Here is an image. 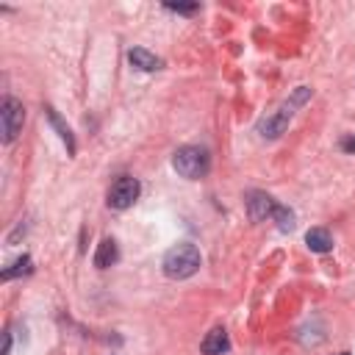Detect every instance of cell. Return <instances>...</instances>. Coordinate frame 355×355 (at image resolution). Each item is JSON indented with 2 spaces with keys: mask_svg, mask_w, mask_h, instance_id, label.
I'll return each instance as SVG.
<instances>
[{
  "mask_svg": "<svg viewBox=\"0 0 355 355\" xmlns=\"http://www.w3.org/2000/svg\"><path fill=\"white\" fill-rule=\"evenodd\" d=\"M308 100H311V89H308V86H297V89L291 92V97H288V100H283L272 114L261 116V122H258L255 133H258L261 139H266V141L280 139V136L286 133V128H288L291 116L297 114V108H300V105H305Z\"/></svg>",
  "mask_w": 355,
  "mask_h": 355,
  "instance_id": "6da1fadb",
  "label": "cell"
},
{
  "mask_svg": "<svg viewBox=\"0 0 355 355\" xmlns=\"http://www.w3.org/2000/svg\"><path fill=\"white\" fill-rule=\"evenodd\" d=\"M200 263H202L200 250L194 244H189V241H180V244H175V247H169L164 252L161 269L172 280H186V277H191L200 269Z\"/></svg>",
  "mask_w": 355,
  "mask_h": 355,
  "instance_id": "7a4b0ae2",
  "label": "cell"
},
{
  "mask_svg": "<svg viewBox=\"0 0 355 355\" xmlns=\"http://www.w3.org/2000/svg\"><path fill=\"white\" fill-rule=\"evenodd\" d=\"M172 169L186 178V180H200L208 175L211 169V155L205 147H197V144H183L172 153Z\"/></svg>",
  "mask_w": 355,
  "mask_h": 355,
  "instance_id": "3957f363",
  "label": "cell"
},
{
  "mask_svg": "<svg viewBox=\"0 0 355 355\" xmlns=\"http://www.w3.org/2000/svg\"><path fill=\"white\" fill-rule=\"evenodd\" d=\"M22 125H25V105L17 97H6L0 103V133H3V141L11 144L22 133Z\"/></svg>",
  "mask_w": 355,
  "mask_h": 355,
  "instance_id": "277c9868",
  "label": "cell"
},
{
  "mask_svg": "<svg viewBox=\"0 0 355 355\" xmlns=\"http://www.w3.org/2000/svg\"><path fill=\"white\" fill-rule=\"evenodd\" d=\"M139 194H141V183H139L136 178H130V175H122V178H116V180L111 183L105 202H108V208H114V211H125V208H130V205L139 200Z\"/></svg>",
  "mask_w": 355,
  "mask_h": 355,
  "instance_id": "5b68a950",
  "label": "cell"
},
{
  "mask_svg": "<svg viewBox=\"0 0 355 355\" xmlns=\"http://www.w3.org/2000/svg\"><path fill=\"white\" fill-rule=\"evenodd\" d=\"M277 200L266 191H250L247 194V216L252 222H263V219H272L275 211H277Z\"/></svg>",
  "mask_w": 355,
  "mask_h": 355,
  "instance_id": "8992f818",
  "label": "cell"
},
{
  "mask_svg": "<svg viewBox=\"0 0 355 355\" xmlns=\"http://www.w3.org/2000/svg\"><path fill=\"white\" fill-rule=\"evenodd\" d=\"M202 355H225L230 349V338H227V330L225 327H214L211 333H205L202 344H200Z\"/></svg>",
  "mask_w": 355,
  "mask_h": 355,
  "instance_id": "52a82bcc",
  "label": "cell"
},
{
  "mask_svg": "<svg viewBox=\"0 0 355 355\" xmlns=\"http://www.w3.org/2000/svg\"><path fill=\"white\" fill-rule=\"evenodd\" d=\"M128 61H130V67H136L139 72H155V69H161V58L158 55H153L150 50H144V47H130L128 50Z\"/></svg>",
  "mask_w": 355,
  "mask_h": 355,
  "instance_id": "ba28073f",
  "label": "cell"
},
{
  "mask_svg": "<svg viewBox=\"0 0 355 355\" xmlns=\"http://www.w3.org/2000/svg\"><path fill=\"white\" fill-rule=\"evenodd\" d=\"M119 261V247H116V241L114 239H103L100 244H97V252H94V266L97 269H108V266H114Z\"/></svg>",
  "mask_w": 355,
  "mask_h": 355,
  "instance_id": "9c48e42d",
  "label": "cell"
},
{
  "mask_svg": "<svg viewBox=\"0 0 355 355\" xmlns=\"http://www.w3.org/2000/svg\"><path fill=\"white\" fill-rule=\"evenodd\" d=\"M44 114H47V119H50V125L55 128V133H58V139L67 144V153L69 155H75V136H72V130H69V125L58 116V111L55 108H44Z\"/></svg>",
  "mask_w": 355,
  "mask_h": 355,
  "instance_id": "30bf717a",
  "label": "cell"
},
{
  "mask_svg": "<svg viewBox=\"0 0 355 355\" xmlns=\"http://www.w3.org/2000/svg\"><path fill=\"white\" fill-rule=\"evenodd\" d=\"M305 244L311 247V252H330L333 250V236L324 227H311L305 233Z\"/></svg>",
  "mask_w": 355,
  "mask_h": 355,
  "instance_id": "8fae6325",
  "label": "cell"
},
{
  "mask_svg": "<svg viewBox=\"0 0 355 355\" xmlns=\"http://www.w3.org/2000/svg\"><path fill=\"white\" fill-rule=\"evenodd\" d=\"M28 272H33V261H31V255H22V258H17L11 266L3 269V280H14V277L28 275Z\"/></svg>",
  "mask_w": 355,
  "mask_h": 355,
  "instance_id": "7c38bea8",
  "label": "cell"
},
{
  "mask_svg": "<svg viewBox=\"0 0 355 355\" xmlns=\"http://www.w3.org/2000/svg\"><path fill=\"white\" fill-rule=\"evenodd\" d=\"M275 222H277V227L283 230V233H288V230H294V214L286 208V205H277V211H275V216H272Z\"/></svg>",
  "mask_w": 355,
  "mask_h": 355,
  "instance_id": "4fadbf2b",
  "label": "cell"
},
{
  "mask_svg": "<svg viewBox=\"0 0 355 355\" xmlns=\"http://www.w3.org/2000/svg\"><path fill=\"white\" fill-rule=\"evenodd\" d=\"M166 11H175V14H194L200 11V3H164Z\"/></svg>",
  "mask_w": 355,
  "mask_h": 355,
  "instance_id": "5bb4252c",
  "label": "cell"
},
{
  "mask_svg": "<svg viewBox=\"0 0 355 355\" xmlns=\"http://www.w3.org/2000/svg\"><path fill=\"white\" fill-rule=\"evenodd\" d=\"M341 147H344L347 153H355V136H349V139H344V141H341Z\"/></svg>",
  "mask_w": 355,
  "mask_h": 355,
  "instance_id": "9a60e30c",
  "label": "cell"
},
{
  "mask_svg": "<svg viewBox=\"0 0 355 355\" xmlns=\"http://www.w3.org/2000/svg\"><path fill=\"white\" fill-rule=\"evenodd\" d=\"M3 355H11V333H6V347H3Z\"/></svg>",
  "mask_w": 355,
  "mask_h": 355,
  "instance_id": "2e32d148",
  "label": "cell"
},
{
  "mask_svg": "<svg viewBox=\"0 0 355 355\" xmlns=\"http://www.w3.org/2000/svg\"><path fill=\"white\" fill-rule=\"evenodd\" d=\"M341 355H349V352H341Z\"/></svg>",
  "mask_w": 355,
  "mask_h": 355,
  "instance_id": "e0dca14e",
  "label": "cell"
}]
</instances>
